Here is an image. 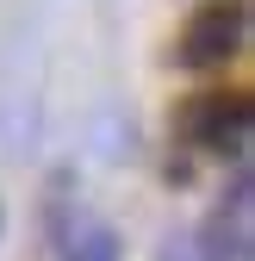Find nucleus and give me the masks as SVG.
<instances>
[{"mask_svg":"<svg viewBox=\"0 0 255 261\" xmlns=\"http://www.w3.org/2000/svg\"><path fill=\"white\" fill-rule=\"evenodd\" d=\"M243 44H249V7L243 0H199L181 25L174 62L181 69H224Z\"/></svg>","mask_w":255,"mask_h":261,"instance_id":"obj_1","label":"nucleus"},{"mask_svg":"<svg viewBox=\"0 0 255 261\" xmlns=\"http://www.w3.org/2000/svg\"><path fill=\"white\" fill-rule=\"evenodd\" d=\"M174 130L206 155H243L249 130H255V106H249V93H193L181 106Z\"/></svg>","mask_w":255,"mask_h":261,"instance_id":"obj_2","label":"nucleus"},{"mask_svg":"<svg viewBox=\"0 0 255 261\" xmlns=\"http://www.w3.org/2000/svg\"><path fill=\"white\" fill-rule=\"evenodd\" d=\"M62 261H118V237L106 224H81V230L62 243Z\"/></svg>","mask_w":255,"mask_h":261,"instance_id":"obj_3","label":"nucleus"},{"mask_svg":"<svg viewBox=\"0 0 255 261\" xmlns=\"http://www.w3.org/2000/svg\"><path fill=\"white\" fill-rule=\"evenodd\" d=\"M156 261H206V249H162Z\"/></svg>","mask_w":255,"mask_h":261,"instance_id":"obj_4","label":"nucleus"}]
</instances>
